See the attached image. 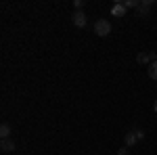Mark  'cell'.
I'll return each instance as SVG.
<instances>
[{"instance_id":"6da1fadb","label":"cell","mask_w":157,"mask_h":155,"mask_svg":"<svg viewBox=\"0 0 157 155\" xmlns=\"http://www.w3.org/2000/svg\"><path fill=\"white\" fill-rule=\"evenodd\" d=\"M94 34L101 38H105L111 34V21L109 19H97V23H94Z\"/></svg>"},{"instance_id":"7a4b0ae2","label":"cell","mask_w":157,"mask_h":155,"mask_svg":"<svg viewBox=\"0 0 157 155\" xmlns=\"http://www.w3.org/2000/svg\"><path fill=\"white\" fill-rule=\"evenodd\" d=\"M136 61H138L140 65H147V67H149L153 61H157V55L155 52H138V55H136Z\"/></svg>"},{"instance_id":"3957f363","label":"cell","mask_w":157,"mask_h":155,"mask_svg":"<svg viewBox=\"0 0 157 155\" xmlns=\"http://www.w3.org/2000/svg\"><path fill=\"white\" fill-rule=\"evenodd\" d=\"M71 21H73V25H75V27H86V23H88L84 11H75L71 15Z\"/></svg>"},{"instance_id":"277c9868","label":"cell","mask_w":157,"mask_h":155,"mask_svg":"<svg viewBox=\"0 0 157 155\" xmlns=\"http://www.w3.org/2000/svg\"><path fill=\"white\" fill-rule=\"evenodd\" d=\"M151 6H153V0H140V4H138V17H149V11H151Z\"/></svg>"},{"instance_id":"5b68a950","label":"cell","mask_w":157,"mask_h":155,"mask_svg":"<svg viewBox=\"0 0 157 155\" xmlns=\"http://www.w3.org/2000/svg\"><path fill=\"white\" fill-rule=\"evenodd\" d=\"M126 11H128V9H126V4H124V2H115V4L111 6V15H113V17H124Z\"/></svg>"},{"instance_id":"8992f818","label":"cell","mask_w":157,"mask_h":155,"mask_svg":"<svg viewBox=\"0 0 157 155\" xmlns=\"http://www.w3.org/2000/svg\"><path fill=\"white\" fill-rule=\"evenodd\" d=\"M0 149H2V153H13V151H15V141H11V138H2Z\"/></svg>"},{"instance_id":"52a82bcc","label":"cell","mask_w":157,"mask_h":155,"mask_svg":"<svg viewBox=\"0 0 157 155\" xmlns=\"http://www.w3.org/2000/svg\"><path fill=\"white\" fill-rule=\"evenodd\" d=\"M136 141H138V138H136V134H134V130H132V132H128V134L124 136V143H126V147H128V149H130L132 145H136Z\"/></svg>"},{"instance_id":"ba28073f","label":"cell","mask_w":157,"mask_h":155,"mask_svg":"<svg viewBox=\"0 0 157 155\" xmlns=\"http://www.w3.org/2000/svg\"><path fill=\"white\" fill-rule=\"evenodd\" d=\"M147 73H149L151 80H157V61H153V63L147 67Z\"/></svg>"},{"instance_id":"9c48e42d","label":"cell","mask_w":157,"mask_h":155,"mask_svg":"<svg viewBox=\"0 0 157 155\" xmlns=\"http://www.w3.org/2000/svg\"><path fill=\"white\" fill-rule=\"evenodd\" d=\"M0 136L2 138H11V126L9 124H2L0 126Z\"/></svg>"},{"instance_id":"30bf717a","label":"cell","mask_w":157,"mask_h":155,"mask_svg":"<svg viewBox=\"0 0 157 155\" xmlns=\"http://www.w3.org/2000/svg\"><path fill=\"white\" fill-rule=\"evenodd\" d=\"M124 4H126V9H138V0H124Z\"/></svg>"},{"instance_id":"8fae6325","label":"cell","mask_w":157,"mask_h":155,"mask_svg":"<svg viewBox=\"0 0 157 155\" xmlns=\"http://www.w3.org/2000/svg\"><path fill=\"white\" fill-rule=\"evenodd\" d=\"M73 6H75V11H82V6H84V0H75V2H73Z\"/></svg>"},{"instance_id":"7c38bea8","label":"cell","mask_w":157,"mask_h":155,"mask_svg":"<svg viewBox=\"0 0 157 155\" xmlns=\"http://www.w3.org/2000/svg\"><path fill=\"white\" fill-rule=\"evenodd\" d=\"M117 155H130V149H128V147L124 145V147H121L120 151H117Z\"/></svg>"},{"instance_id":"4fadbf2b","label":"cell","mask_w":157,"mask_h":155,"mask_svg":"<svg viewBox=\"0 0 157 155\" xmlns=\"http://www.w3.org/2000/svg\"><path fill=\"white\" fill-rule=\"evenodd\" d=\"M134 134H136V138H138V141H143V138H145V132H143V130H134Z\"/></svg>"},{"instance_id":"5bb4252c","label":"cell","mask_w":157,"mask_h":155,"mask_svg":"<svg viewBox=\"0 0 157 155\" xmlns=\"http://www.w3.org/2000/svg\"><path fill=\"white\" fill-rule=\"evenodd\" d=\"M153 109H155V113H157V101H155V103H153Z\"/></svg>"}]
</instances>
